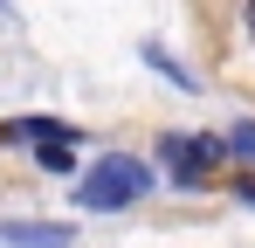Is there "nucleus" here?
<instances>
[{"instance_id":"5","label":"nucleus","mask_w":255,"mask_h":248,"mask_svg":"<svg viewBox=\"0 0 255 248\" xmlns=\"http://www.w3.org/2000/svg\"><path fill=\"white\" fill-rule=\"evenodd\" d=\"M235 193H242V200L255 207V172H249V179H235Z\"/></svg>"},{"instance_id":"6","label":"nucleus","mask_w":255,"mask_h":248,"mask_svg":"<svg viewBox=\"0 0 255 248\" xmlns=\"http://www.w3.org/2000/svg\"><path fill=\"white\" fill-rule=\"evenodd\" d=\"M249 41H255V0H249Z\"/></svg>"},{"instance_id":"4","label":"nucleus","mask_w":255,"mask_h":248,"mask_svg":"<svg viewBox=\"0 0 255 248\" xmlns=\"http://www.w3.org/2000/svg\"><path fill=\"white\" fill-rule=\"evenodd\" d=\"M228 152H235V159H255V124H235V131H228Z\"/></svg>"},{"instance_id":"3","label":"nucleus","mask_w":255,"mask_h":248,"mask_svg":"<svg viewBox=\"0 0 255 248\" xmlns=\"http://www.w3.org/2000/svg\"><path fill=\"white\" fill-rule=\"evenodd\" d=\"M0 242L7 248H69L62 221H0Z\"/></svg>"},{"instance_id":"1","label":"nucleus","mask_w":255,"mask_h":248,"mask_svg":"<svg viewBox=\"0 0 255 248\" xmlns=\"http://www.w3.org/2000/svg\"><path fill=\"white\" fill-rule=\"evenodd\" d=\"M152 193V165H138L131 152H111V159H97L83 172V186H76V200L90 214H118V207H138Z\"/></svg>"},{"instance_id":"2","label":"nucleus","mask_w":255,"mask_h":248,"mask_svg":"<svg viewBox=\"0 0 255 248\" xmlns=\"http://www.w3.org/2000/svg\"><path fill=\"white\" fill-rule=\"evenodd\" d=\"M159 159H166L186 186H207L214 165L228 159V138H186V131H166V138H159Z\"/></svg>"}]
</instances>
